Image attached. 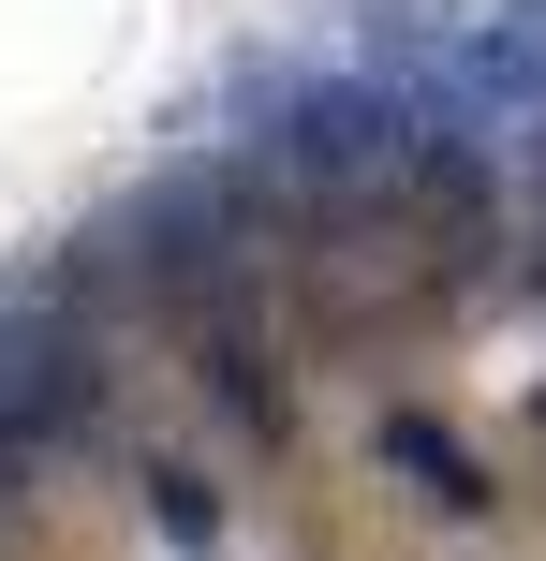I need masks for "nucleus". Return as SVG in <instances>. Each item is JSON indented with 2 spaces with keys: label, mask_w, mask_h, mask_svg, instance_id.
<instances>
[{
  "label": "nucleus",
  "mask_w": 546,
  "mask_h": 561,
  "mask_svg": "<svg viewBox=\"0 0 546 561\" xmlns=\"http://www.w3.org/2000/svg\"><path fill=\"white\" fill-rule=\"evenodd\" d=\"M252 266H266V163H163L148 193H118L89 222V252L59 266V296L133 280L163 310H207V296H252Z\"/></svg>",
  "instance_id": "1"
},
{
  "label": "nucleus",
  "mask_w": 546,
  "mask_h": 561,
  "mask_svg": "<svg viewBox=\"0 0 546 561\" xmlns=\"http://www.w3.org/2000/svg\"><path fill=\"white\" fill-rule=\"evenodd\" d=\"M384 89L399 104L473 118H546V0H443V15H399L384 45Z\"/></svg>",
  "instance_id": "2"
},
{
  "label": "nucleus",
  "mask_w": 546,
  "mask_h": 561,
  "mask_svg": "<svg viewBox=\"0 0 546 561\" xmlns=\"http://www.w3.org/2000/svg\"><path fill=\"white\" fill-rule=\"evenodd\" d=\"M414 134H429V118H414L384 75H281L266 178H281V193H325V207H340V193H399Z\"/></svg>",
  "instance_id": "3"
},
{
  "label": "nucleus",
  "mask_w": 546,
  "mask_h": 561,
  "mask_svg": "<svg viewBox=\"0 0 546 561\" xmlns=\"http://www.w3.org/2000/svg\"><path fill=\"white\" fill-rule=\"evenodd\" d=\"M74 414H89V325H74L59 280H15V296H0V458L59 444Z\"/></svg>",
  "instance_id": "4"
},
{
  "label": "nucleus",
  "mask_w": 546,
  "mask_h": 561,
  "mask_svg": "<svg viewBox=\"0 0 546 561\" xmlns=\"http://www.w3.org/2000/svg\"><path fill=\"white\" fill-rule=\"evenodd\" d=\"M193 385L222 399L236 428H281V414H295V369H281V340L252 325V296H207V310H193Z\"/></svg>",
  "instance_id": "5"
},
{
  "label": "nucleus",
  "mask_w": 546,
  "mask_h": 561,
  "mask_svg": "<svg viewBox=\"0 0 546 561\" xmlns=\"http://www.w3.org/2000/svg\"><path fill=\"white\" fill-rule=\"evenodd\" d=\"M384 458H399V473H414V488H429V503H443V517H488V473H473V458H458V444H443V428H429V414H384Z\"/></svg>",
  "instance_id": "6"
},
{
  "label": "nucleus",
  "mask_w": 546,
  "mask_h": 561,
  "mask_svg": "<svg viewBox=\"0 0 546 561\" xmlns=\"http://www.w3.org/2000/svg\"><path fill=\"white\" fill-rule=\"evenodd\" d=\"M133 488H148V517H163V547H177V561H207V547H222V503H207V488L177 473V458H148Z\"/></svg>",
  "instance_id": "7"
},
{
  "label": "nucleus",
  "mask_w": 546,
  "mask_h": 561,
  "mask_svg": "<svg viewBox=\"0 0 546 561\" xmlns=\"http://www.w3.org/2000/svg\"><path fill=\"white\" fill-rule=\"evenodd\" d=\"M532 444H546V399H532Z\"/></svg>",
  "instance_id": "8"
}]
</instances>
